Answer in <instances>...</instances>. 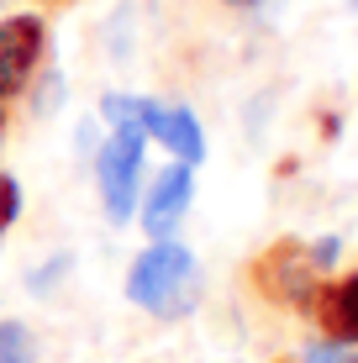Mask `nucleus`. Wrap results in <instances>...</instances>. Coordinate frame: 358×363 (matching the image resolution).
Listing matches in <instances>:
<instances>
[{
  "mask_svg": "<svg viewBox=\"0 0 358 363\" xmlns=\"http://www.w3.org/2000/svg\"><path fill=\"white\" fill-rule=\"evenodd\" d=\"M16 216H21V184L11 179V174H0V232H6Z\"/></svg>",
  "mask_w": 358,
  "mask_h": 363,
  "instance_id": "10",
  "label": "nucleus"
},
{
  "mask_svg": "<svg viewBox=\"0 0 358 363\" xmlns=\"http://www.w3.org/2000/svg\"><path fill=\"white\" fill-rule=\"evenodd\" d=\"M43 48H47V27L37 16H6L0 21V100L27 90V79L43 64Z\"/></svg>",
  "mask_w": 358,
  "mask_h": 363,
  "instance_id": "3",
  "label": "nucleus"
},
{
  "mask_svg": "<svg viewBox=\"0 0 358 363\" xmlns=\"http://www.w3.org/2000/svg\"><path fill=\"white\" fill-rule=\"evenodd\" d=\"M253 279L279 306H311L316 300V264H311V247H301V242H274L258 258Z\"/></svg>",
  "mask_w": 358,
  "mask_h": 363,
  "instance_id": "2",
  "label": "nucleus"
},
{
  "mask_svg": "<svg viewBox=\"0 0 358 363\" xmlns=\"http://www.w3.org/2000/svg\"><path fill=\"white\" fill-rule=\"evenodd\" d=\"M37 347H32V332L21 321H0V363H32Z\"/></svg>",
  "mask_w": 358,
  "mask_h": 363,
  "instance_id": "9",
  "label": "nucleus"
},
{
  "mask_svg": "<svg viewBox=\"0 0 358 363\" xmlns=\"http://www.w3.org/2000/svg\"><path fill=\"white\" fill-rule=\"evenodd\" d=\"M0 127H6V116H0Z\"/></svg>",
  "mask_w": 358,
  "mask_h": 363,
  "instance_id": "14",
  "label": "nucleus"
},
{
  "mask_svg": "<svg viewBox=\"0 0 358 363\" xmlns=\"http://www.w3.org/2000/svg\"><path fill=\"white\" fill-rule=\"evenodd\" d=\"M127 295H132V306L153 311V316H164V321H174V316H184V311H195L201 274H195L190 247L169 242V237H164V242H153L138 264H132Z\"/></svg>",
  "mask_w": 358,
  "mask_h": 363,
  "instance_id": "1",
  "label": "nucleus"
},
{
  "mask_svg": "<svg viewBox=\"0 0 358 363\" xmlns=\"http://www.w3.org/2000/svg\"><path fill=\"white\" fill-rule=\"evenodd\" d=\"M316 321L327 327L332 342H358V274L316 290Z\"/></svg>",
  "mask_w": 358,
  "mask_h": 363,
  "instance_id": "6",
  "label": "nucleus"
},
{
  "mask_svg": "<svg viewBox=\"0 0 358 363\" xmlns=\"http://www.w3.org/2000/svg\"><path fill=\"white\" fill-rule=\"evenodd\" d=\"M301 363H353V342H316L306 347Z\"/></svg>",
  "mask_w": 358,
  "mask_h": 363,
  "instance_id": "11",
  "label": "nucleus"
},
{
  "mask_svg": "<svg viewBox=\"0 0 358 363\" xmlns=\"http://www.w3.org/2000/svg\"><path fill=\"white\" fill-rule=\"evenodd\" d=\"M101 116L116 127V137L147 143V137H158V116H164V111H158L153 100H138V95H106L101 100Z\"/></svg>",
  "mask_w": 358,
  "mask_h": 363,
  "instance_id": "7",
  "label": "nucleus"
},
{
  "mask_svg": "<svg viewBox=\"0 0 358 363\" xmlns=\"http://www.w3.org/2000/svg\"><path fill=\"white\" fill-rule=\"evenodd\" d=\"M158 143H164L179 164H201V158H206L201 121H195L190 111H164V116H158Z\"/></svg>",
  "mask_w": 358,
  "mask_h": 363,
  "instance_id": "8",
  "label": "nucleus"
},
{
  "mask_svg": "<svg viewBox=\"0 0 358 363\" xmlns=\"http://www.w3.org/2000/svg\"><path fill=\"white\" fill-rule=\"evenodd\" d=\"M337 247H342L337 237H322V242L311 247V264H316V269H332V264H337Z\"/></svg>",
  "mask_w": 358,
  "mask_h": 363,
  "instance_id": "12",
  "label": "nucleus"
},
{
  "mask_svg": "<svg viewBox=\"0 0 358 363\" xmlns=\"http://www.w3.org/2000/svg\"><path fill=\"white\" fill-rule=\"evenodd\" d=\"M227 6H258V0H227Z\"/></svg>",
  "mask_w": 358,
  "mask_h": 363,
  "instance_id": "13",
  "label": "nucleus"
},
{
  "mask_svg": "<svg viewBox=\"0 0 358 363\" xmlns=\"http://www.w3.org/2000/svg\"><path fill=\"white\" fill-rule=\"evenodd\" d=\"M138 174H142V143H132V137H111V143L101 147V200H106L111 221H127Z\"/></svg>",
  "mask_w": 358,
  "mask_h": 363,
  "instance_id": "4",
  "label": "nucleus"
},
{
  "mask_svg": "<svg viewBox=\"0 0 358 363\" xmlns=\"http://www.w3.org/2000/svg\"><path fill=\"white\" fill-rule=\"evenodd\" d=\"M353 6H358V0H353Z\"/></svg>",
  "mask_w": 358,
  "mask_h": 363,
  "instance_id": "15",
  "label": "nucleus"
},
{
  "mask_svg": "<svg viewBox=\"0 0 358 363\" xmlns=\"http://www.w3.org/2000/svg\"><path fill=\"white\" fill-rule=\"evenodd\" d=\"M184 206H190V164L158 169L153 174V190H147V200H142V227H147V237L164 242V237L179 227Z\"/></svg>",
  "mask_w": 358,
  "mask_h": 363,
  "instance_id": "5",
  "label": "nucleus"
}]
</instances>
